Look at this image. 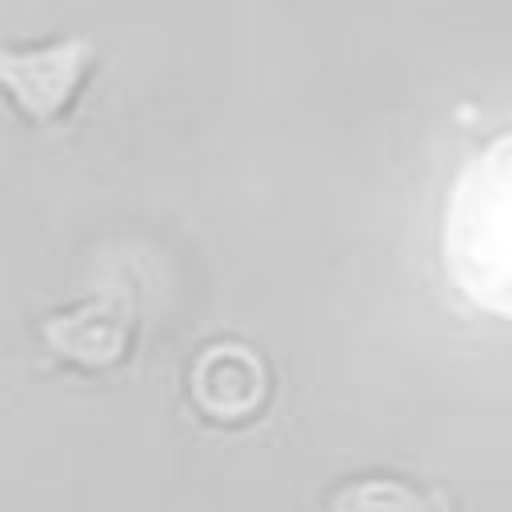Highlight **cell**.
<instances>
[{
	"mask_svg": "<svg viewBox=\"0 0 512 512\" xmlns=\"http://www.w3.org/2000/svg\"><path fill=\"white\" fill-rule=\"evenodd\" d=\"M44 336L60 356H68L84 368H104V364H116L124 356L128 320L120 312H112L108 304H88L84 312L52 320L44 328Z\"/></svg>",
	"mask_w": 512,
	"mask_h": 512,
	"instance_id": "cell-3",
	"label": "cell"
},
{
	"mask_svg": "<svg viewBox=\"0 0 512 512\" xmlns=\"http://www.w3.org/2000/svg\"><path fill=\"white\" fill-rule=\"evenodd\" d=\"M332 512H448V508L400 480H360L332 500Z\"/></svg>",
	"mask_w": 512,
	"mask_h": 512,
	"instance_id": "cell-4",
	"label": "cell"
},
{
	"mask_svg": "<svg viewBox=\"0 0 512 512\" xmlns=\"http://www.w3.org/2000/svg\"><path fill=\"white\" fill-rule=\"evenodd\" d=\"M444 256L476 304L508 312V140H496L460 172L448 200Z\"/></svg>",
	"mask_w": 512,
	"mask_h": 512,
	"instance_id": "cell-1",
	"label": "cell"
},
{
	"mask_svg": "<svg viewBox=\"0 0 512 512\" xmlns=\"http://www.w3.org/2000/svg\"><path fill=\"white\" fill-rule=\"evenodd\" d=\"M196 400L216 420H240L264 400V368L244 348H208L196 364Z\"/></svg>",
	"mask_w": 512,
	"mask_h": 512,
	"instance_id": "cell-2",
	"label": "cell"
}]
</instances>
